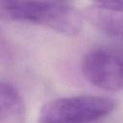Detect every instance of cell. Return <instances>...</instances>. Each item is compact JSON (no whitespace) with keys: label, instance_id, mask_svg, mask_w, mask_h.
<instances>
[{"label":"cell","instance_id":"cell-1","mask_svg":"<svg viewBox=\"0 0 123 123\" xmlns=\"http://www.w3.org/2000/svg\"><path fill=\"white\" fill-rule=\"evenodd\" d=\"M0 13L6 20L36 23L65 36H76L83 28V14L59 2L1 0Z\"/></svg>","mask_w":123,"mask_h":123},{"label":"cell","instance_id":"cell-2","mask_svg":"<svg viewBox=\"0 0 123 123\" xmlns=\"http://www.w3.org/2000/svg\"><path fill=\"white\" fill-rule=\"evenodd\" d=\"M114 107L112 99L103 96L62 97L42 106L39 123H92L109 115Z\"/></svg>","mask_w":123,"mask_h":123},{"label":"cell","instance_id":"cell-3","mask_svg":"<svg viewBox=\"0 0 123 123\" xmlns=\"http://www.w3.org/2000/svg\"><path fill=\"white\" fill-rule=\"evenodd\" d=\"M82 73L94 86L108 91L123 89V51L94 48L83 58Z\"/></svg>","mask_w":123,"mask_h":123},{"label":"cell","instance_id":"cell-4","mask_svg":"<svg viewBox=\"0 0 123 123\" xmlns=\"http://www.w3.org/2000/svg\"><path fill=\"white\" fill-rule=\"evenodd\" d=\"M86 20L105 35L123 40V8L91 6L84 12Z\"/></svg>","mask_w":123,"mask_h":123},{"label":"cell","instance_id":"cell-5","mask_svg":"<svg viewBox=\"0 0 123 123\" xmlns=\"http://www.w3.org/2000/svg\"><path fill=\"white\" fill-rule=\"evenodd\" d=\"M26 109L17 89L9 83L0 85V123H25Z\"/></svg>","mask_w":123,"mask_h":123},{"label":"cell","instance_id":"cell-6","mask_svg":"<svg viewBox=\"0 0 123 123\" xmlns=\"http://www.w3.org/2000/svg\"><path fill=\"white\" fill-rule=\"evenodd\" d=\"M96 5L111 7V8H123V0H91Z\"/></svg>","mask_w":123,"mask_h":123},{"label":"cell","instance_id":"cell-7","mask_svg":"<svg viewBox=\"0 0 123 123\" xmlns=\"http://www.w3.org/2000/svg\"><path fill=\"white\" fill-rule=\"evenodd\" d=\"M51 1H57V2H61V1H63V0H51Z\"/></svg>","mask_w":123,"mask_h":123}]
</instances>
